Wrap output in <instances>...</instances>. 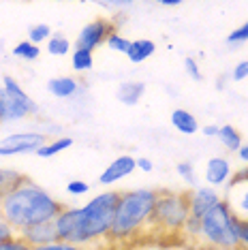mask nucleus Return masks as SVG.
<instances>
[{"instance_id":"obj_34","label":"nucleus","mask_w":248,"mask_h":250,"mask_svg":"<svg viewBox=\"0 0 248 250\" xmlns=\"http://www.w3.org/2000/svg\"><path fill=\"white\" fill-rule=\"evenodd\" d=\"M35 250H83V246H75V244L56 240L54 244H47V246H41V248H35Z\"/></svg>"},{"instance_id":"obj_10","label":"nucleus","mask_w":248,"mask_h":250,"mask_svg":"<svg viewBox=\"0 0 248 250\" xmlns=\"http://www.w3.org/2000/svg\"><path fill=\"white\" fill-rule=\"evenodd\" d=\"M135 169H137V158H133L131 154H122L107 165V169H103V173L99 175V184L101 186H114L116 182L128 178Z\"/></svg>"},{"instance_id":"obj_16","label":"nucleus","mask_w":248,"mask_h":250,"mask_svg":"<svg viewBox=\"0 0 248 250\" xmlns=\"http://www.w3.org/2000/svg\"><path fill=\"white\" fill-rule=\"evenodd\" d=\"M156 52V43L150 41V39H137V41H131V47L126 52V58L133 62V64H142L148 58H152Z\"/></svg>"},{"instance_id":"obj_25","label":"nucleus","mask_w":248,"mask_h":250,"mask_svg":"<svg viewBox=\"0 0 248 250\" xmlns=\"http://www.w3.org/2000/svg\"><path fill=\"white\" fill-rule=\"evenodd\" d=\"M176 171L178 175L182 178L186 184L190 186V190L193 188H199V180H197V173H195V167H193V163H188V161H182V163H178V167H176Z\"/></svg>"},{"instance_id":"obj_24","label":"nucleus","mask_w":248,"mask_h":250,"mask_svg":"<svg viewBox=\"0 0 248 250\" xmlns=\"http://www.w3.org/2000/svg\"><path fill=\"white\" fill-rule=\"evenodd\" d=\"M52 35L54 32L47 24H35V26H30V30H28V41L41 47V43H47L49 39H52Z\"/></svg>"},{"instance_id":"obj_39","label":"nucleus","mask_w":248,"mask_h":250,"mask_svg":"<svg viewBox=\"0 0 248 250\" xmlns=\"http://www.w3.org/2000/svg\"><path fill=\"white\" fill-rule=\"evenodd\" d=\"M238 156H240V161H242V163H246V165H248V144H244V146L240 147Z\"/></svg>"},{"instance_id":"obj_2","label":"nucleus","mask_w":248,"mask_h":250,"mask_svg":"<svg viewBox=\"0 0 248 250\" xmlns=\"http://www.w3.org/2000/svg\"><path fill=\"white\" fill-rule=\"evenodd\" d=\"M159 199V190L154 188H131L120 190V201L116 208V218L109 237L114 242H126L131 237L142 235L150 229L154 203Z\"/></svg>"},{"instance_id":"obj_27","label":"nucleus","mask_w":248,"mask_h":250,"mask_svg":"<svg viewBox=\"0 0 248 250\" xmlns=\"http://www.w3.org/2000/svg\"><path fill=\"white\" fill-rule=\"evenodd\" d=\"M199 231H201V218L188 216V220H186V225L182 229V235L186 237V240H193L197 244V240H199Z\"/></svg>"},{"instance_id":"obj_23","label":"nucleus","mask_w":248,"mask_h":250,"mask_svg":"<svg viewBox=\"0 0 248 250\" xmlns=\"http://www.w3.org/2000/svg\"><path fill=\"white\" fill-rule=\"evenodd\" d=\"M11 52H13L15 58H21V60L32 62V60H37L39 56H41V47H39V45H35V43H30V41L26 39V41H20L13 49H11Z\"/></svg>"},{"instance_id":"obj_13","label":"nucleus","mask_w":248,"mask_h":250,"mask_svg":"<svg viewBox=\"0 0 248 250\" xmlns=\"http://www.w3.org/2000/svg\"><path fill=\"white\" fill-rule=\"evenodd\" d=\"M21 240H26L32 248H41V246H47V244H54L58 240L56 235V229H54V223H43V225H37V227H30V229H24L21 233H18Z\"/></svg>"},{"instance_id":"obj_20","label":"nucleus","mask_w":248,"mask_h":250,"mask_svg":"<svg viewBox=\"0 0 248 250\" xmlns=\"http://www.w3.org/2000/svg\"><path fill=\"white\" fill-rule=\"evenodd\" d=\"M71 66L77 73L92 71V66H94V52H88V49L75 47V49H73V56H71Z\"/></svg>"},{"instance_id":"obj_12","label":"nucleus","mask_w":248,"mask_h":250,"mask_svg":"<svg viewBox=\"0 0 248 250\" xmlns=\"http://www.w3.org/2000/svg\"><path fill=\"white\" fill-rule=\"evenodd\" d=\"M231 175H233V169H231V163L229 158H223V156H214L207 161L206 165V180L212 188L216 186H223V184H229Z\"/></svg>"},{"instance_id":"obj_17","label":"nucleus","mask_w":248,"mask_h":250,"mask_svg":"<svg viewBox=\"0 0 248 250\" xmlns=\"http://www.w3.org/2000/svg\"><path fill=\"white\" fill-rule=\"evenodd\" d=\"M171 124L173 128L180 130L182 135H195L199 130V122L188 109H173L171 113Z\"/></svg>"},{"instance_id":"obj_29","label":"nucleus","mask_w":248,"mask_h":250,"mask_svg":"<svg viewBox=\"0 0 248 250\" xmlns=\"http://www.w3.org/2000/svg\"><path fill=\"white\" fill-rule=\"evenodd\" d=\"M88 190H90V184L83 180H71L69 184H66V192H69V195H75V197L86 195Z\"/></svg>"},{"instance_id":"obj_31","label":"nucleus","mask_w":248,"mask_h":250,"mask_svg":"<svg viewBox=\"0 0 248 250\" xmlns=\"http://www.w3.org/2000/svg\"><path fill=\"white\" fill-rule=\"evenodd\" d=\"M0 250H35V248H32L26 240H21L20 235H15L13 240H9V242L0 244Z\"/></svg>"},{"instance_id":"obj_15","label":"nucleus","mask_w":248,"mask_h":250,"mask_svg":"<svg viewBox=\"0 0 248 250\" xmlns=\"http://www.w3.org/2000/svg\"><path fill=\"white\" fill-rule=\"evenodd\" d=\"M144 94H145V83L144 82H124L116 90L118 101L126 107H135L139 101H142Z\"/></svg>"},{"instance_id":"obj_38","label":"nucleus","mask_w":248,"mask_h":250,"mask_svg":"<svg viewBox=\"0 0 248 250\" xmlns=\"http://www.w3.org/2000/svg\"><path fill=\"white\" fill-rule=\"evenodd\" d=\"M240 209L244 214H248V190L242 192V197H240Z\"/></svg>"},{"instance_id":"obj_1","label":"nucleus","mask_w":248,"mask_h":250,"mask_svg":"<svg viewBox=\"0 0 248 250\" xmlns=\"http://www.w3.org/2000/svg\"><path fill=\"white\" fill-rule=\"evenodd\" d=\"M62 203L52 197L43 186L28 178L18 188L4 192L2 206H0V216L13 227L18 233L30 227L54 223L56 216L62 212Z\"/></svg>"},{"instance_id":"obj_42","label":"nucleus","mask_w":248,"mask_h":250,"mask_svg":"<svg viewBox=\"0 0 248 250\" xmlns=\"http://www.w3.org/2000/svg\"><path fill=\"white\" fill-rule=\"evenodd\" d=\"M2 197H4V190L0 188V206H2Z\"/></svg>"},{"instance_id":"obj_26","label":"nucleus","mask_w":248,"mask_h":250,"mask_svg":"<svg viewBox=\"0 0 248 250\" xmlns=\"http://www.w3.org/2000/svg\"><path fill=\"white\" fill-rule=\"evenodd\" d=\"M107 49H111V52H116V54H124L126 56V52H128V47H131V41H128L124 35H120V32H111L109 35V39H107Z\"/></svg>"},{"instance_id":"obj_19","label":"nucleus","mask_w":248,"mask_h":250,"mask_svg":"<svg viewBox=\"0 0 248 250\" xmlns=\"http://www.w3.org/2000/svg\"><path fill=\"white\" fill-rule=\"evenodd\" d=\"M28 178L21 171H18V169H9V167H0V188H2L4 192L18 188L20 184H24Z\"/></svg>"},{"instance_id":"obj_28","label":"nucleus","mask_w":248,"mask_h":250,"mask_svg":"<svg viewBox=\"0 0 248 250\" xmlns=\"http://www.w3.org/2000/svg\"><path fill=\"white\" fill-rule=\"evenodd\" d=\"M227 43H229V45L248 43V21H244L242 26H238L233 32H229V35H227Z\"/></svg>"},{"instance_id":"obj_40","label":"nucleus","mask_w":248,"mask_h":250,"mask_svg":"<svg viewBox=\"0 0 248 250\" xmlns=\"http://www.w3.org/2000/svg\"><path fill=\"white\" fill-rule=\"evenodd\" d=\"M163 7H180L182 4V0H161Z\"/></svg>"},{"instance_id":"obj_4","label":"nucleus","mask_w":248,"mask_h":250,"mask_svg":"<svg viewBox=\"0 0 248 250\" xmlns=\"http://www.w3.org/2000/svg\"><path fill=\"white\" fill-rule=\"evenodd\" d=\"M118 201H120V190H103L80 208V223L86 246L109 237Z\"/></svg>"},{"instance_id":"obj_41","label":"nucleus","mask_w":248,"mask_h":250,"mask_svg":"<svg viewBox=\"0 0 248 250\" xmlns=\"http://www.w3.org/2000/svg\"><path fill=\"white\" fill-rule=\"evenodd\" d=\"M216 88H218V90H223V88H225V75L218 79V86H216Z\"/></svg>"},{"instance_id":"obj_7","label":"nucleus","mask_w":248,"mask_h":250,"mask_svg":"<svg viewBox=\"0 0 248 250\" xmlns=\"http://www.w3.org/2000/svg\"><path fill=\"white\" fill-rule=\"evenodd\" d=\"M45 135L39 130H24V133H11L0 139V156H15V154H37L39 147H43Z\"/></svg>"},{"instance_id":"obj_36","label":"nucleus","mask_w":248,"mask_h":250,"mask_svg":"<svg viewBox=\"0 0 248 250\" xmlns=\"http://www.w3.org/2000/svg\"><path fill=\"white\" fill-rule=\"evenodd\" d=\"M137 169H142V171L150 173L152 169H154V163H152L150 158H145V156H139V158H137Z\"/></svg>"},{"instance_id":"obj_14","label":"nucleus","mask_w":248,"mask_h":250,"mask_svg":"<svg viewBox=\"0 0 248 250\" xmlns=\"http://www.w3.org/2000/svg\"><path fill=\"white\" fill-rule=\"evenodd\" d=\"M47 92L56 99H73L80 92V82L75 77H54L47 82Z\"/></svg>"},{"instance_id":"obj_3","label":"nucleus","mask_w":248,"mask_h":250,"mask_svg":"<svg viewBox=\"0 0 248 250\" xmlns=\"http://www.w3.org/2000/svg\"><path fill=\"white\" fill-rule=\"evenodd\" d=\"M240 225L242 218L235 214L227 199H223L207 214L201 216L197 244L212 250H240Z\"/></svg>"},{"instance_id":"obj_11","label":"nucleus","mask_w":248,"mask_h":250,"mask_svg":"<svg viewBox=\"0 0 248 250\" xmlns=\"http://www.w3.org/2000/svg\"><path fill=\"white\" fill-rule=\"evenodd\" d=\"M218 201H223V199L218 195V190L212 188V186H199V188L188 190L190 216H195V218H201L204 214H207Z\"/></svg>"},{"instance_id":"obj_8","label":"nucleus","mask_w":248,"mask_h":250,"mask_svg":"<svg viewBox=\"0 0 248 250\" xmlns=\"http://www.w3.org/2000/svg\"><path fill=\"white\" fill-rule=\"evenodd\" d=\"M111 32H116V26L109 18H97L92 21H88L86 26L80 30L77 35V41H75V47H82V49H88V52H94L97 47L107 43Z\"/></svg>"},{"instance_id":"obj_21","label":"nucleus","mask_w":248,"mask_h":250,"mask_svg":"<svg viewBox=\"0 0 248 250\" xmlns=\"http://www.w3.org/2000/svg\"><path fill=\"white\" fill-rule=\"evenodd\" d=\"M71 146H73V139L71 137H58V139H54L52 144H45L43 147H39L37 156L39 158H52L56 154H60V152L69 150Z\"/></svg>"},{"instance_id":"obj_6","label":"nucleus","mask_w":248,"mask_h":250,"mask_svg":"<svg viewBox=\"0 0 248 250\" xmlns=\"http://www.w3.org/2000/svg\"><path fill=\"white\" fill-rule=\"evenodd\" d=\"M30 113H37V103L26 94L18 79L4 75L0 86V124L24 120Z\"/></svg>"},{"instance_id":"obj_22","label":"nucleus","mask_w":248,"mask_h":250,"mask_svg":"<svg viewBox=\"0 0 248 250\" xmlns=\"http://www.w3.org/2000/svg\"><path fill=\"white\" fill-rule=\"evenodd\" d=\"M45 49H47L49 56H66L71 52V41L60 32H54L52 39L45 43Z\"/></svg>"},{"instance_id":"obj_33","label":"nucleus","mask_w":248,"mask_h":250,"mask_svg":"<svg viewBox=\"0 0 248 250\" xmlns=\"http://www.w3.org/2000/svg\"><path fill=\"white\" fill-rule=\"evenodd\" d=\"M248 77V60H242L238 64L233 66V71H231V79L233 82H244Z\"/></svg>"},{"instance_id":"obj_30","label":"nucleus","mask_w":248,"mask_h":250,"mask_svg":"<svg viewBox=\"0 0 248 250\" xmlns=\"http://www.w3.org/2000/svg\"><path fill=\"white\" fill-rule=\"evenodd\" d=\"M184 71L188 73V77H193L195 82H201V79H204L199 64H197V60H195V58H190V56H186V58H184Z\"/></svg>"},{"instance_id":"obj_37","label":"nucleus","mask_w":248,"mask_h":250,"mask_svg":"<svg viewBox=\"0 0 248 250\" xmlns=\"http://www.w3.org/2000/svg\"><path fill=\"white\" fill-rule=\"evenodd\" d=\"M201 133H204L207 139H210V137H216V135H218V126H214V124H207V126L201 128Z\"/></svg>"},{"instance_id":"obj_35","label":"nucleus","mask_w":248,"mask_h":250,"mask_svg":"<svg viewBox=\"0 0 248 250\" xmlns=\"http://www.w3.org/2000/svg\"><path fill=\"white\" fill-rule=\"evenodd\" d=\"M240 250H248V218L240 225Z\"/></svg>"},{"instance_id":"obj_18","label":"nucleus","mask_w":248,"mask_h":250,"mask_svg":"<svg viewBox=\"0 0 248 250\" xmlns=\"http://www.w3.org/2000/svg\"><path fill=\"white\" fill-rule=\"evenodd\" d=\"M216 139L221 141L223 147L225 150H229V152H240V147L244 146L242 133L235 126H231V124H223V126H218Z\"/></svg>"},{"instance_id":"obj_32","label":"nucleus","mask_w":248,"mask_h":250,"mask_svg":"<svg viewBox=\"0 0 248 250\" xmlns=\"http://www.w3.org/2000/svg\"><path fill=\"white\" fill-rule=\"evenodd\" d=\"M18 235V231L11 227L7 220L0 216V244H4V242H9V240H13V237Z\"/></svg>"},{"instance_id":"obj_5","label":"nucleus","mask_w":248,"mask_h":250,"mask_svg":"<svg viewBox=\"0 0 248 250\" xmlns=\"http://www.w3.org/2000/svg\"><path fill=\"white\" fill-rule=\"evenodd\" d=\"M190 216L188 190H159V199L154 203L150 229L167 233V235H178L182 233L186 220Z\"/></svg>"},{"instance_id":"obj_9","label":"nucleus","mask_w":248,"mask_h":250,"mask_svg":"<svg viewBox=\"0 0 248 250\" xmlns=\"http://www.w3.org/2000/svg\"><path fill=\"white\" fill-rule=\"evenodd\" d=\"M54 229L60 242H69L75 246H86L82 233V223H80V208H62V212L56 216Z\"/></svg>"}]
</instances>
